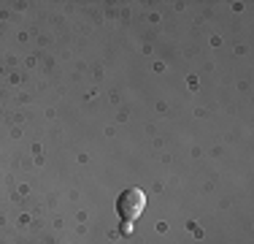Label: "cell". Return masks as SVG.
<instances>
[{
  "label": "cell",
  "instance_id": "1",
  "mask_svg": "<svg viewBox=\"0 0 254 244\" xmlns=\"http://www.w3.org/2000/svg\"><path fill=\"white\" fill-rule=\"evenodd\" d=\"M146 209V193L141 187H127L119 193L117 198V215L122 217V223H135Z\"/></svg>",
  "mask_w": 254,
  "mask_h": 244
},
{
  "label": "cell",
  "instance_id": "2",
  "mask_svg": "<svg viewBox=\"0 0 254 244\" xmlns=\"http://www.w3.org/2000/svg\"><path fill=\"white\" fill-rule=\"evenodd\" d=\"M122 234H132V223H122Z\"/></svg>",
  "mask_w": 254,
  "mask_h": 244
}]
</instances>
